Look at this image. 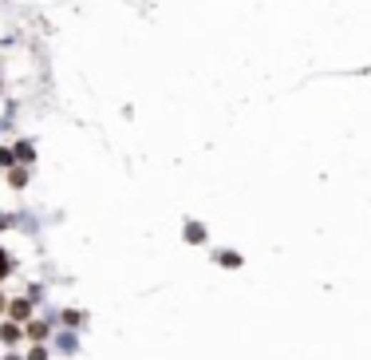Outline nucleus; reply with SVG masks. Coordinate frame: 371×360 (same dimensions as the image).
<instances>
[{
  "label": "nucleus",
  "instance_id": "1",
  "mask_svg": "<svg viewBox=\"0 0 371 360\" xmlns=\"http://www.w3.org/2000/svg\"><path fill=\"white\" fill-rule=\"evenodd\" d=\"M9 313H12V321H24V325H28V317H32V297L12 301V305H9Z\"/></svg>",
  "mask_w": 371,
  "mask_h": 360
},
{
  "label": "nucleus",
  "instance_id": "2",
  "mask_svg": "<svg viewBox=\"0 0 371 360\" xmlns=\"http://www.w3.org/2000/svg\"><path fill=\"white\" fill-rule=\"evenodd\" d=\"M218 261H221L225 269H237V266H241V254H233V249H221V254H218Z\"/></svg>",
  "mask_w": 371,
  "mask_h": 360
},
{
  "label": "nucleus",
  "instance_id": "3",
  "mask_svg": "<svg viewBox=\"0 0 371 360\" xmlns=\"http://www.w3.org/2000/svg\"><path fill=\"white\" fill-rule=\"evenodd\" d=\"M186 241H205V230L198 222H190V226H186Z\"/></svg>",
  "mask_w": 371,
  "mask_h": 360
},
{
  "label": "nucleus",
  "instance_id": "4",
  "mask_svg": "<svg viewBox=\"0 0 371 360\" xmlns=\"http://www.w3.org/2000/svg\"><path fill=\"white\" fill-rule=\"evenodd\" d=\"M0 341H4V344L20 341V325H4V329H0Z\"/></svg>",
  "mask_w": 371,
  "mask_h": 360
},
{
  "label": "nucleus",
  "instance_id": "5",
  "mask_svg": "<svg viewBox=\"0 0 371 360\" xmlns=\"http://www.w3.org/2000/svg\"><path fill=\"white\" fill-rule=\"evenodd\" d=\"M59 321H63V325H68V329H76V325H83V317H79L76 309H68V313H59Z\"/></svg>",
  "mask_w": 371,
  "mask_h": 360
},
{
  "label": "nucleus",
  "instance_id": "6",
  "mask_svg": "<svg viewBox=\"0 0 371 360\" xmlns=\"http://www.w3.org/2000/svg\"><path fill=\"white\" fill-rule=\"evenodd\" d=\"M9 274H12V257L4 254V246H0V281H4Z\"/></svg>",
  "mask_w": 371,
  "mask_h": 360
},
{
  "label": "nucleus",
  "instance_id": "7",
  "mask_svg": "<svg viewBox=\"0 0 371 360\" xmlns=\"http://www.w3.org/2000/svg\"><path fill=\"white\" fill-rule=\"evenodd\" d=\"M12 154H16L20 163H32V146H28V143H16V151H12Z\"/></svg>",
  "mask_w": 371,
  "mask_h": 360
},
{
  "label": "nucleus",
  "instance_id": "8",
  "mask_svg": "<svg viewBox=\"0 0 371 360\" xmlns=\"http://www.w3.org/2000/svg\"><path fill=\"white\" fill-rule=\"evenodd\" d=\"M28 333H32V336H36V341H40V336H44V333H48V325H44V321H32V325H28Z\"/></svg>",
  "mask_w": 371,
  "mask_h": 360
},
{
  "label": "nucleus",
  "instance_id": "9",
  "mask_svg": "<svg viewBox=\"0 0 371 360\" xmlns=\"http://www.w3.org/2000/svg\"><path fill=\"white\" fill-rule=\"evenodd\" d=\"M9 182H12V186H24V182H28V171H12Z\"/></svg>",
  "mask_w": 371,
  "mask_h": 360
},
{
  "label": "nucleus",
  "instance_id": "10",
  "mask_svg": "<svg viewBox=\"0 0 371 360\" xmlns=\"http://www.w3.org/2000/svg\"><path fill=\"white\" fill-rule=\"evenodd\" d=\"M59 349H63V352H76V336H59Z\"/></svg>",
  "mask_w": 371,
  "mask_h": 360
},
{
  "label": "nucleus",
  "instance_id": "11",
  "mask_svg": "<svg viewBox=\"0 0 371 360\" xmlns=\"http://www.w3.org/2000/svg\"><path fill=\"white\" fill-rule=\"evenodd\" d=\"M12 159H16L12 151H0V166H12Z\"/></svg>",
  "mask_w": 371,
  "mask_h": 360
},
{
  "label": "nucleus",
  "instance_id": "12",
  "mask_svg": "<svg viewBox=\"0 0 371 360\" xmlns=\"http://www.w3.org/2000/svg\"><path fill=\"white\" fill-rule=\"evenodd\" d=\"M28 360H48V352H44V349H32V352H28Z\"/></svg>",
  "mask_w": 371,
  "mask_h": 360
},
{
  "label": "nucleus",
  "instance_id": "13",
  "mask_svg": "<svg viewBox=\"0 0 371 360\" xmlns=\"http://www.w3.org/2000/svg\"><path fill=\"white\" fill-rule=\"evenodd\" d=\"M12 222H16V218H12V214H0V230H9Z\"/></svg>",
  "mask_w": 371,
  "mask_h": 360
},
{
  "label": "nucleus",
  "instance_id": "14",
  "mask_svg": "<svg viewBox=\"0 0 371 360\" xmlns=\"http://www.w3.org/2000/svg\"><path fill=\"white\" fill-rule=\"evenodd\" d=\"M0 309H4V293H0Z\"/></svg>",
  "mask_w": 371,
  "mask_h": 360
}]
</instances>
